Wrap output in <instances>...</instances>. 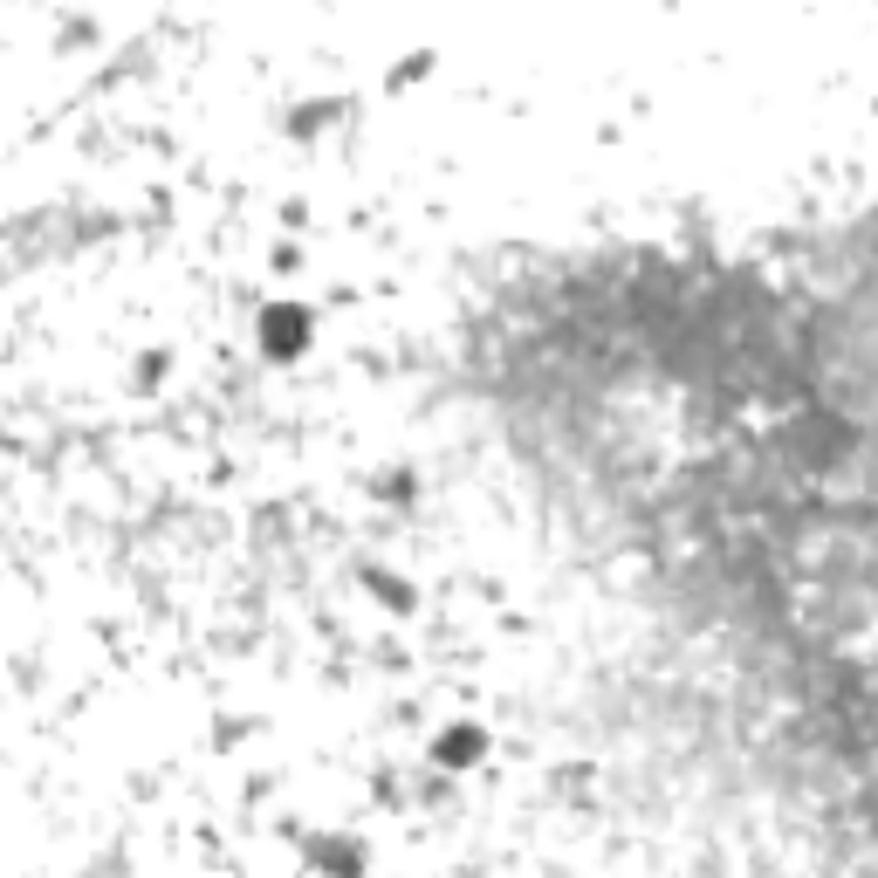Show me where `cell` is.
<instances>
[{
  "label": "cell",
  "mask_w": 878,
  "mask_h": 878,
  "mask_svg": "<svg viewBox=\"0 0 878 878\" xmlns=\"http://www.w3.org/2000/svg\"><path fill=\"white\" fill-rule=\"evenodd\" d=\"M309 344H316V330H309V309H302V302H275V309H262V350L275 357V365L302 357Z\"/></svg>",
  "instance_id": "1"
},
{
  "label": "cell",
  "mask_w": 878,
  "mask_h": 878,
  "mask_svg": "<svg viewBox=\"0 0 878 878\" xmlns=\"http://www.w3.org/2000/svg\"><path fill=\"white\" fill-rule=\"evenodd\" d=\"M481 748H487V735H481V728H453L447 741H439V748H432V755H439V762H447V769H467V762L481 755Z\"/></svg>",
  "instance_id": "2"
}]
</instances>
